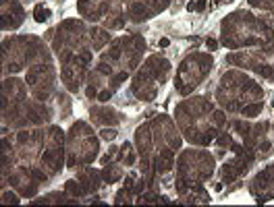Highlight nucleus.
Listing matches in <instances>:
<instances>
[{"label":"nucleus","mask_w":274,"mask_h":207,"mask_svg":"<svg viewBox=\"0 0 274 207\" xmlns=\"http://www.w3.org/2000/svg\"><path fill=\"white\" fill-rule=\"evenodd\" d=\"M131 13H133V19H135V21L145 19V8H143V4H139V2L131 4Z\"/></svg>","instance_id":"obj_1"},{"label":"nucleus","mask_w":274,"mask_h":207,"mask_svg":"<svg viewBox=\"0 0 274 207\" xmlns=\"http://www.w3.org/2000/svg\"><path fill=\"white\" fill-rule=\"evenodd\" d=\"M91 37H96V48H102V46L108 41V33L106 31H98V29L91 31Z\"/></svg>","instance_id":"obj_2"},{"label":"nucleus","mask_w":274,"mask_h":207,"mask_svg":"<svg viewBox=\"0 0 274 207\" xmlns=\"http://www.w3.org/2000/svg\"><path fill=\"white\" fill-rule=\"evenodd\" d=\"M64 189H66V193H71L73 197H79V195L83 193V189H81V185H79V182H75V180H68V182H66V187H64Z\"/></svg>","instance_id":"obj_3"},{"label":"nucleus","mask_w":274,"mask_h":207,"mask_svg":"<svg viewBox=\"0 0 274 207\" xmlns=\"http://www.w3.org/2000/svg\"><path fill=\"white\" fill-rule=\"evenodd\" d=\"M33 15H35V21H37V23H44L46 19L50 17V11H48V8H44L42 4H37V6H35V13H33Z\"/></svg>","instance_id":"obj_4"},{"label":"nucleus","mask_w":274,"mask_h":207,"mask_svg":"<svg viewBox=\"0 0 274 207\" xmlns=\"http://www.w3.org/2000/svg\"><path fill=\"white\" fill-rule=\"evenodd\" d=\"M260 112H262V104H251V106L243 108L245 116H256V114H260Z\"/></svg>","instance_id":"obj_5"},{"label":"nucleus","mask_w":274,"mask_h":207,"mask_svg":"<svg viewBox=\"0 0 274 207\" xmlns=\"http://www.w3.org/2000/svg\"><path fill=\"white\" fill-rule=\"evenodd\" d=\"M119 56H121V44H119V41H114V44H112V50H110V58H112V60H117Z\"/></svg>","instance_id":"obj_6"},{"label":"nucleus","mask_w":274,"mask_h":207,"mask_svg":"<svg viewBox=\"0 0 274 207\" xmlns=\"http://www.w3.org/2000/svg\"><path fill=\"white\" fill-rule=\"evenodd\" d=\"M104 178H106L108 182H112V180L119 178V172H117V170H104Z\"/></svg>","instance_id":"obj_7"},{"label":"nucleus","mask_w":274,"mask_h":207,"mask_svg":"<svg viewBox=\"0 0 274 207\" xmlns=\"http://www.w3.org/2000/svg\"><path fill=\"white\" fill-rule=\"evenodd\" d=\"M102 137H104V139H108V141H112L114 137H117V131H114V128H104V131H102Z\"/></svg>","instance_id":"obj_8"},{"label":"nucleus","mask_w":274,"mask_h":207,"mask_svg":"<svg viewBox=\"0 0 274 207\" xmlns=\"http://www.w3.org/2000/svg\"><path fill=\"white\" fill-rule=\"evenodd\" d=\"M2 201H4V203H19L17 195H13V193H4V195H2Z\"/></svg>","instance_id":"obj_9"},{"label":"nucleus","mask_w":274,"mask_h":207,"mask_svg":"<svg viewBox=\"0 0 274 207\" xmlns=\"http://www.w3.org/2000/svg\"><path fill=\"white\" fill-rule=\"evenodd\" d=\"M31 174H33V178H35V180H40V182H46V174H44L42 170H31Z\"/></svg>","instance_id":"obj_10"},{"label":"nucleus","mask_w":274,"mask_h":207,"mask_svg":"<svg viewBox=\"0 0 274 207\" xmlns=\"http://www.w3.org/2000/svg\"><path fill=\"white\" fill-rule=\"evenodd\" d=\"M89 60H91V54H89V52H83V54L79 56V62H83V64H87Z\"/></svg>","instance_id":"obj_11"},{"label":"nucleus","mask_w":274,"mask_h":207,"mask_svg":"<svg viewBox=\"0 0 274 207\" xmlns=\"http://www.w3.org/2000/svg\"><path fill=\"white\" fill-rule=\"evenodd\" d=\"M100 73H104V75H108V73H112V68H110L108 64H104V62H102V64H100Z\"/></svg>","instance_id":"obj_12"},{"label":"nucleus","mask_w":274,"mask_h":207,"mask_svg":"<svg viewBox=\"0 0 274 207\" xmlns=\"http://www.w3.org/2000/svg\"><path fill=\"white\" fill-rule=\"evenodd\" d=\"M98 98H100V102H108V100H110V91H102Z\"/></svg>","instance_id":"obj_13"},{"label":"nucleus","mask_w":274,"mask_h":207,"mask_svg":"<svg viewBox=\"0 0 274 207\" xmlns=\"http://www.w3.org/2000/svg\"><path fill=\"white\" fill-rule=\"evenodd\" d=\"M206 46H208L210 50H216V48H218V44H216V39H208V41H206Z\"/></svg>","instance_id":"obj_14"},{"label":"nucleus","mask_w":274,"mask_h":207,"mask_svg":"<svg viewBox=\"0 0 274 207\" xmlns=\"http://www.w3.org/2000/svg\"><path fill=\"white\" fill-rule=\"evenodd\" d=\"M141 199H143V201H145V203H154V201H156V199H158V197H156V195H143V197H141Z\"/></svg>","instance_id":"obj_15"},{"label":"nucleus","mask_w":274,"mask_h":207,"mask_svg":"<svg viewBox=\"0 0 274 207\" xmlns=\"http://www.w3.org/2000/svg\"><path fill=\"white\" fill-rule=\"evenodd\" d=\"M96 87H87V98H96Z\"/></svg>","instance_id":"obj_16"},{"label":"nucleus","mask_w":274,"mask_h":207,"mask_svg":"<svg viewBox=\"0 0 274 207\" xmlns=\"http://www.w3.org/2000/svg\"><path fill=\"white\" fill-rule=\"evenodd\" d=\"M203 6H206V0H199V2H195V8H197V11H203Z\"/></svg>","instance_id":"obj_17"},{"label":"nucleus","mask_w":274,"mask_h":207,"mask_svg":"<svg viewBox=\"0 0 274 207\" xmlns=\"http://www.w3.org/2000/svg\"><path fill=\"white\" fill-rule=\"evenodd\" d=\"M143 191V180L141 182H137V185H135V193H141Z\"/></svg>","instance_id":"obj_18"},{"label":"nucleus","mask_w":274,"mask_h":207,"mask_svg":"<svg viewBox=\"0 0 274 207\" xmlns=\"http://www.w3.org/2000/svg\"><path fill=\"white\" fill-rule=\"evenodd\" d=\"M220 145H231V139L228 137H220Z\"/></svg>","instance_id":"obj_19"},{"label":"nucleus","mask_w":274,"mask_h":207,"mask_svg":"<svg viewBox=\"0 0 274 207\" xmlns=\"http://www.w3.org/2000/svg\"><path fill=\"white\" fill-rule=\"evenodd\" d=\"M8 68H11V71H13V73H17V71H21V66H19L17 62H13V64H11Z\"/></svg>","instance_id":"obj_20"},{"label":"nucleus","mask_w":274,"mask_h":207,"mask_svg":"<svg viewBox=\"0 0 274 207\" xmlns=\"http://www.w3.org/2000/svg\"><path fill=\"white\" fill-rule=\"evenodd\" d=\"M127 79V73H121V75H117V83H121V81H125Z\"/></svg>","instance_id":"obj_21"},{"label":"nucleus","mask_w":274,"mask_h":207,"mask_svg":"<svg viewBox=\"0 0 274 207\" xmlns=\"http://www.w3.org/2000/svg\"><path fill=\"white\" fill-rule=\"evenodd\" d=\"M168 44H170V41H168L166 37H162V39H160V46H162V48H166V46H168Z\"/></svg>","instance_id":"obj_22"},{"label":"nucleus","mask_w":274,"mask_h":207,"mask_svg":"<svg viewBox=\"0 0 274 207\" xmlns=\"http://www.w3.org/2000/svg\"><path fill=\"white\" fill-rule=\"evenodd\" d=\"M216 2H218V0H216Z\"/></svg>","instance_id":"obj_23"}]
</instances>
